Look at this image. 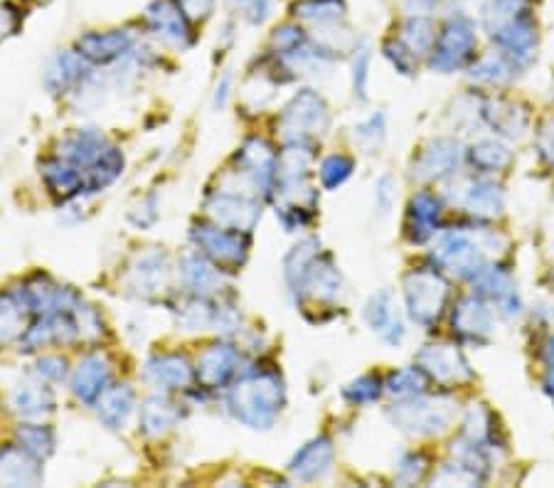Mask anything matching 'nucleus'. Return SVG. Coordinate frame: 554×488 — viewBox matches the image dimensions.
Here are the masks:
<instances>
[{"label": "nucleus", "instance_id": "nucleus-13", "mask_svg": "<svg viewBox=\"0 0 554 488\" xmlns=\"http://www.w3.org/2000/svg\"><path fill=\"white\" fill-rule=\"evenodd\" d=\"M237 173L252 180V185L261 193H269L276 180V153L274 148L261 139H249L237 153Z\"/></svg>", "mask_w": 554, "mask_h": 488}, {"label": "nucleus", "instance_id": "nucleus-48", "mask_svg": "<svg viewBox=\"0 0 554 488\" xmlns=\"http://www.w3.org/2000/svg\"><path fill=\"white\" fill-rule=\"evenodd\" d=\"M367 70H370V52L362 47V50L355 55L353 62V87H355V97H360L362 102L367 99Z\"/></svg>", "mask_w": 554, "mask_h": 488}, {"label": "nucleus", "instance_id": "nucleus-20", "mask_svg": "<svg viewBox=\"0 0 554 488\" xmlns=\"http://www.w3.org/2000/svg\"><path fill=\"white\" fill-rule=\"evenodd\" d=\"M458 163H461V148H458L456 141H431L422 151V156L417 158V163H414V175L422 180H439L456 173Z\"/></svg>", "mask_w": 554, "mask_h": 488}, {"label": "nucleus", "instance_id": "nucleus-43", "mask_svg": "<svg viewBox=\"0 0 554 488\" xmlns=\"http://www.w3.org/2000/svg\"><path fill=\"white\" fill-rule=\"evenodd\" d=\"M271 42H274L276 52H279L281 57H289V55H294L296 50H301L308 40H306V35H303L301 28H296V25H284V28L274 30Z\"/></svg>", "mask_w": 554, "mask_h": 488}, {"label": "nucleus", "instance_id": "nucleus-15", "mask_svg": "<svg viewBox=\"0 0 554 488\" xmlns=\"http://www.w3.org/2000/svg\"><path fill=\"white\" fill-rule=\"evenodd\" d=\"M146 380L158 390H185L193 385L195 373L190 368L188 358L178 353H163L153 355L143 370Z\"/></svg>", "mask_w": 554, "mask_h": 488}, {"label": "nucleus", "instance_id": "nucleus-5", "mask_svg": "<svg viewBox=\"0 0 554 488\" xmlns=\"http://www.w3.org/2000/svg\"><path fill=\"white\" fill-rule=\"evenodd\" d=\"M476 50V25L466 15H454L436 37L434 50H431V70L454 72L468 65Z\"/></svg>", "mask_w": 554, "mask_h": 488}, {"label": "nucleus", "instance_id": "nucleus-36", "mask_svg": "<svg viewBox=\"0 0 554 488\" xmlns=\"http://www.w3.org/2000/svg\"><path fill=\"white\" fill-rule=\"evenodd\" d=\"M399 40H402L417 57L426 55V52L434 50V42H436L434 23H431L429 18H424V15H412V18L402 25V35H399Z\"/></svg>", "mask_w": 554, "mask_h": 488}, {"label": "nucleus", "instance_id": "nucleus-25", "mask_svg": "<svg viewBox=\"0 0 554 488\" xmlns=\"http://www.w3.org/2000/svg\"><path fill=\"white\" fill-rule=\"evenodd\" d=\"M42 178H45L50 193L60 200H72L87 190L82 168L65 161V158H52V161L42 163Z\"/></svg>", "mask_w": 554, "mask_h": 488}, {"label": "nucleus", "instance_id": "nucleus-14", "mask_svg": "<svg viewBox=\"0 0 554 488\" xmlns=\"http://www.w3.org/2000/svg\"><path fill=\"white\" fill-rule=\"evenodd\" d=\"M441 220V200L429 190L414 195L409 200L407 208V222H404V232H407L409 242L424 244L439 232Z\"/></svg>", "mask_w": 554, "mask_h": 488}, {"label": "nucleus", "instance_id": "nucleus-30", "mask_svg": "<svg viewBox=\"0 0 554 488\" xmlns=\"http://www.w3.org/2000/svg\"><path fill=\"white\" fill-rule=\"evenodd\" d=\"M180 272H183V281L190 291H195L197 296H212L222 289L225 279H222L220 269L215 264L207 262L200 254H188L180 264Z\"/></svg>", "mask_w": 554, "mask_h": 488}, {"label": "nucleus", "instance_id": "nucleus-46", "mask_svg": "<svg viewBox=\"0 0 554 488\" xmlns=\"http://www.w3.org/2000/svg\"><path fill=\"white\" fill-rule=\"evenodd\" d=\"M355 139H358L362 146L375 148L377 143L385 139V116L382 114L370 116L365 124H360L358 129H355Z\"/></svg>", "mask_w": 554, "mask_h": 488}, {"label": "nucleus", "instance_id": "nucleus-53", "mask_svg": "<svg viewBox=\"0 0 554 488\" xmlns=\"http://www.w3.org/2000/svg\"><path fill=\"white\" fill-rule=\"evenodd\" d=\"M390 185H392L390 178H382L380 183H377V208H380V212H390V200H392Z\"/></svg>", "mask_w": 554, "mask_h": 488}, {"label": "nucleus", "instance_id": "nucleus-23", "mask_svg": "<svg viewBox=\"0 0 554 488\" xmlns=\"http://www.w3.org/2000/svg\"><path fill=\"white\" fill-rule=\"evenodd\" d=\"M129 286L141 296H156L168 286V259L163 252H146L133 262Z\"/></svg>", "mask_w": 554, "mask_h": 488}, {"label": "nucleus", "instance_id": "nucleus-7", "mask_svg": "<svg viewBox=\"0 0 554 488\" xmlns=\"http://www.w3.org/2000/svg\"><path fill=\"white\" fill-rule=\"evenodd\" d=\"M190 237H193L195 247L215 264L239 267L247 259V232L229 230V227H222L215 222V225H195Z\"/></svg>", "mask_w": 554, "mask_h": 488}, {"label": "nucleus", "instance_id": "nucleus-33", "mask_svg": "<svg viewBox=\"0 0 554 488\" xmlns=\"http://www.w3.org/2000/svg\"><path fill=\"white\" fill-rule=\"evenodd\" d=\"M180 410L178 405L168 402L165 397H151V400L143 402L141 407V429L148 437H161V434L170 432V429L178 424Z\"/></svg>", "mask_w": 554, "mask_h": 488}, {"label": "nucleus", "instance_id": "nucleus-54", "mask_svg": "<svg viewBox=\"0 0 554 488\" xmlns=\"http://www.w3.org/2000/svg\"><path fill=\"white\" fill-rule=\"evenodd\" d=\"M412 3H417L422 10H434V8H441V5H446L449 0H412Z\"/></svg>", "mask_w": 554, "mask_h": 488}, {"label": "nucleus", "instance_id": "nucleus-55", "mask_svg": "<svg viewBox=\"0 0 554 488\" xmlns=\"http://www.w3.org/2000/svg\"><path fill=\"white\" fill-rule=\"evenodd\" d=\"M545 392H547V395H550V400H552V405H554V363H552L550 373H547V378H545Z\"/></svg>", "mask_w": 554, "mask_h": 488}, {"label": "nucleus", "instance_id": "nucleus-47", "mask_svg": "<svg viewBox=\"0 0 554 488\" xmlns=\"http://www.w3.org/2000/svg\"><path fill=\"white\" fill-rule=\"evenodd\" d=\"M232 3L237 8V13L252 25L264 23L271 15V0H232Z\"/></svg>", "mask_w": 554, "mask_h": 488}, {"label": "nucleus", "instance_id": "nucleus-39", "mask_svg": "<svg viewBox=\"0 0 554 488\" xmlns=\"http://www.w3.org/2000/svg\"><path fill=\"white\" fill-rule=\"evenodd\" d=\"M20 447L28 454H33L35 459H47L55 452V432L50 427H42V424H25L18 432Z\"/></svg>", "mask_w": 554, "mask_h": 488}, {"label": "nucleus", "instance_id": "nucleus-19", "mask_svg": "<svg viewBox=\"0 0 554 488\" xmlns=\"http://www.w3.org/2000/svg\"><path fill=\"white\" fill-rule=\"evenodd\" d=\"M133 47V37L126 30H109V33H87L79 37L77 50L84 60L97 62V65H109V62L121 60L129 55Z\"/></svg>", "mask_w": 554, "mask_h": 488}, {"label": "nucleus", "instance_id": "nucleus-51", "mask_svg": "<svg viewBox=\"0 0 554 488\" xmlns=\"http://www.w3.org/2000/svg\"><path fill=\"white\" fill-rule=\"evenodd\" d=\"M473 79H481V82H490V84L500 82V79H503V65L495 60L481 62L478 67H473Z\"/></svg>", "mask_w": 554, "mask_h": 488}, {"label": "nucleus", "instance_id": "nucleus-9", "mask_svg": "<svg viewBox=\"0 0 554 488\" xmlns=\"http://www.w3.org/2000/svg\"><path fill=\"white\" fill-rule=\"evenodd\" d=\"M490 35H493V40L500 45L503 55L513 62V67H527L535 60L537 30L525 10H520L513 18L505 20V23L498 25Z\"/></svg>", "mask_w": 554, "mask_h": 488}, {"label": "nucleus", "instance_id": "nucleus-57", "mask_svg": "<svg viewBox=\"0 0 554 488\" xmlns=\"http://www.w3.org/2000/svg\"><path fill=\"white\" fill-rule=\"evenodd\" d=\"M547 355H550V358H554V336H552L550 346H547Z\"/></svg>", "mask_w": 554, "mask_h": 488}, {"label": "nucleus", "instance_id": "nucleus-56", "mask_svg": "<svg viewBox=\"0 0 554 488\" xmlns=\"http://www.w3.org/2000/svg\"><path fill=\"white\" fill-rule=\"evenodd\" d=\"M227 87H229V79H225V82H222V87H217V99H215L217 106H225V102H227Z\"/></svg>", "mask_w": 554, "mask_h": 488}, {"label": "nucleus", "instance_id": "nucleus-12", "mask_svg": "<svg viewBox=\"0 0 554 488\" xmlns=\"http://www.w3.org/2000/svg\"><path fill=\"white\" fill-rule=\"evenodd\" d=\"M146 23L161 40L185 47L193 42L190 18L183 13L178 0H153L146 10Z\"/></svg>", "mask_w": 554, "mask_h": 488}, {"label": "nucleus", "instance_id": "nucleus-31", "mask_svg": "<svg viewBox=\"0 0 554 488\" xmlns=\"http://www.w3.org/2000/svg\"><path fill=\"white\" fill-rule=\"evenodd\" d=\"M13 410L28 419L47 417L55 410V395H52V390L42 380L23 383L13 395Z\"/></svg>", "mask_w": 554, "mask_h": 488}, {"label": "nucleus", "instance_id": "nucleus-1", "mask_svg": "<svg viewBox=\"0 0 554 488\" xmlns=\"http://www.w3.org/2000/svg\"><path fill=\"white\" fill-rule=\"evenodd\" d=\"M286 402L284 383L276 373H252L234 385L229 407L234 417L252 429H269Z\"/></svg>", "mask_w": 554, "mask_h": 488}, {"label": "nucleus", "instance_id": "nucleus-32", "mask_svg": "<svg viewBox=\"0 0 554 488\" xmlns=\"http://www.w3.org/2000/svg\"><path fill=\"white\" fill-rule=\"evenodd\" d=\"M481 114L495 134L508 136V139H520L522 131L527 129V114L515 104L488 102Z\"/></svg>", "mask_w": 554, "mask_h": 488}, {"label": "nucleus", "instance_id": "nucleus-26", "mask_svg": "<svg viewBox=\"0 0 554 488\" xmlns=\"http://www.w3.org/2000/svg\"><path fill=\"white\" fill-rule=\"evenodd\" d=\"M133 407H136V392L129 385L106 387L104 395L97 400V415L109 429H124Z\"/></svg>", "mask_w": 554, "mask_h": 488}, {"label": "nucleus", "instance_id": "nucleus-3", "mask_svg": "<svg viewBox=\"0 0 554 488\" xmlns=\"http://www.w3.org/2000/svg\"><path fill=\"white\" fill-rule=\"evenodd\" d=\"M328 124V106L323 102L321 94H316L313 89L298 92L296 97L286 104L284 114H281V131H284L286 141L298 143V146H306L308 141L326 134Z\"/></svg>", "mask_w": 554, "mask_h": 488}, {"label": "nucleus", "instance_id": "nucleus-34", "mask_svg": "<svg viewBox=\"0 0 554 488\" xmlns=\"http://www.w3.org/2000/svg\"><path fill=\"white\" fill-rule=\"evenodd\" d=\"M345 0H298L294 5L296 18L306 23L318 25V28H330L345 20Z\"/></svg>", "mask_w": 554, "mask_h": 488}, {"label": "nucleus", "instance_id": "nucleus-50", "mask_svg": "<svg viewBox=\"0 0 554 488\" xmlns=\"http://www.w3.org/2000/svg\"><path fill=\"white\" fill-rule=\"evenodd\" d=\"M178 5L190 20H202L212 13L215 0H178Z\"/></svg>", "mask_w": 554, "mask_h": 488}, {"label": "nucleus", "instance_id": "nucleus-29", "mask_svg": "<svg viewBox=\"0 0 554 488\" xmlns=\"http://www.w3.org/2000/svg\"><path fill=\"white\" fill-rule=\"evenodd\" d=\"M340 289H343V279H340V272L335 269V264L330 262V257H321L318 254L316 259H313L311 269H308L306 281H303V294H313L316 299L323 301H335L340 296Z\"/></svg>", "mask_w": 554, "mask_h": 488}, {"label": "nucleus", "instance_id": "nucleus-35", "mask_svg": "<svg viewBox=\"0 0 554 488\" xmlns=\"http://www.w3.org/2000/svg\"><path fill=\"white\" fill-rule=\"evenodd\" d=\"M466 208L478 217L503 215V208H505L503 190H500L495 183H490V180L473 183L466 193Z\"/></svg>", "mask_w": 554, "mask_h": 488}, {"label": "nucleus", "instance_id": "nucleus-27", "mask_svg": "<svg viewBox=\"0 0 554 488\" xmlns=\"http://www.w3.org/2000/svg\"><path fill=\"white\" fill-rule=\"evenodd\" d=\"M87 74V62L79 52H60L55 60L47 65L45 87L52 94H65L74 84H79Z\"/></svg>", "mask_w": 554, "mask_h": 488}, {"label": "nucleus", "instance_id": "nucleus-45", "mask_svg": "<svg viewBox=\"0 0 554 488\" xmlns=\"http://www.w3.org/2000/svg\"><path fill=\"white\" fill-rule=\"evenodd\" d=\"M426 471V459L422 454H404L402 459H399L397 471H394V479L399 481V484H414V481H422Z\"/></svg>", "mask_w": 554, "mask_h": 488}, {"label": "nucleus", "instance_id": "nucleus-41", "mask_svg": "<svg viewBox=\"0 0 554 488\" xmlns=\"http://www.w3.org/2000/svg\"><path fill=\"white\" fill-rule=\"evenodd\" d=\"M355 171V161L350 156H343V153H333V156L323 158L321 168H318V175H321V183L326 190H335L340 185L348 183V178Z\"/></svg>", "mask_w": 554, "mask_h": 488}, {"label": "nucleus", "instance_id": "nucleus-21", "mask_svg": "<svg viewBox=\"0 0 554 488\" xmlns=\"http://www.w3.org/2000/svg\"><path fill=\"white\" fill-rule=\"evenodd\" d=\"M473 286H476L481 299H490L493 304H498L508 316L518 314L520 311L518 291H515L513 279H510V274L505 272V269L483 267L481 272L473 277Z\"/></svg>", "mask_w": 554, "mask_h": 488}, {"label": "nucleus", "instance_id": "nucleus-11", "mask_svg": "<svg viewBox=\"0 0 554 488\" xmlns=\"http://www.w3.org/2000/svg\"><path fill=\"white\" fill-rule=\"evenodd\" d=\"M451 326L463 343L481 346V343L490 341V333H493V311L488 309L481 296H468V299L458 301L454 316H451Z\"/></svg>", "mask_w": 554, "mask_h": 488}, {"label": "nucleus", "instance_id": "nucleus-22", "mask_svg": "<svg viewBox=\"0 0 554 488\" xmlns=\"http://www.w3.org/2000/svg\"><path fill=\"white\" fill-rule=\"evenodd\" d=\"M333 442L328 437H318L308 442L301 452L291 459L289 471L298 481H318L328 474L333 466Z\"/></svg>", "mask_w": 554, "mask_h": 488}, {"label": "nucleus", "instance_id": "nucleus-16", "mask_svg": "<svg viewBox=\"0 0 554 488\" xmlns=\"http://www.w3.org/2000/svg\"><path fill=\"white\" fill-rule=\"evenodd\" d=\"M111 380V365L104 355L92 353L84 360H79L77 370L72 375V392L77 400L94 405L106 392Z\"/></svg>", "mask_w": 554, "mask_h": 488}, {"label": "nucleus", "instance_id": "nucleus-37", "mask_svg": "<svg viewBox=\"0 0 554 488\" xmlns=\"http://www.w3.org/2000/svg\"><path fill=\"white\" fill-rule=\"evenodd\" d=\"M468 158H471V166L481 173L505 171V168L513 163V156H510L508 148L500 146V143L495 141L476 143V146L471 148V153H468Z\"/></svg>", "mask_w": 554, "mask_h": 488}, {"label": "nucleus", "instance_id": "nucleus-44", "mask_svg": "<svg viewBox=\"0 0 554 488\" xmlns=\"http://www.w3.org/2000/svg\"><path fill=\"white\" fill-rule=\"evenodd\" d=\"M385 57L392 62L394 70L402 74H414L417 70V55L404 45L402 40H390L385 45Z\"/></svg>", "mask_w": 554, "mask_h": 488}, {"label": "nucleus", "instance_id": "nucleus-38", "mask_svg": "<svg viewBox=\"0 0 554 488\" xmlns=\"http://www.w3.org/2000/svg\"><path fill=\"white\" fill-rule=\"evenodd\" d=\"M3 464L8 466L5 474H8V479L13 484H37L42 479V471L37 469V459L33 454L25 452L23 447L5 452Z\"/></svg>", "mask_w": 554, "mask_h": 488}, {"label": "nucleus", "instance_id": "nucleus-6", "mask_svg": "<svg viewBox=\"0 0 554 488\" xmlns=\"http://www.w3.org/2000/svg\"><path fill=\"white\" fill-rule=\"evenodd\" d=\"M434 259L441 269L461 279H473L486 267V252L481 249V244L473 240V235L463 230L446 232L439 247H436Z\"/></svg>", "mask_w": 554, "mask_h": 488}, {"label": "nucleus", "instance_id": "nucleus-10", "mask_svg": "<svg viewBox=\"0 0 554 488\" xmlns=\"http://www.w3.org/2000/svg\"><path fill=\"white\" fill-rule=\"evenodd\" d=\"M417 365L426 378L436 380L439 385H458L473 378L471 363L456 346H426L417 355Z\"/></svg>", "mask_w": 554, "mask_h": 488}, {"label": "nucleus", "instance_id": "nucleus-52", "mask_svg": "<svg viewBox=\"0 0 554 488\" xmlns=\"http://www.w3.org/2000/svg\"><path fill=\"white\" fill-rule=\"evenodd\" d=\"M540 148L542 153H545L547 158H550V163L554 166V116L545 124V129H542L540 136Z\"/></svg>", "mask_w": 554, "mask_h": 488}, {"label": "nucleus", "instance_id": "nucleus-42", "mask_svg": "<svg viewBox=\"0 0 554 488\" xmlns=\"http://www.w3.org/2000/svg\"><path fill=\"white\" fill-rule=\"evenodd\" d=\"M345 400L353 402V405H370V402H377L382 395V380L377 375H362V378L355 380L345 387Z\"/></svg>", "mask_w": 554, "mask_h": 488}, {"label": "nucleus", "instance_id": "nucleus-49", "mask_svg": "<svg viewBox=\"0 0 554 488\" xmlns=\"http://www.w3.org/2000/svg\"><path fill=\"white\" fill-rule=\"evenodd\" d=\"M37 375L42 380L57 383V380H62L67 375V363L62 358H42L40 365H37Z\"/></svg>", "mask_w": 554, "mask_h": 488}, {"label": "nucleus", "instance_id": "nucleus-8", "mask_svg": "<svg viewBox=\"0 0 554 488\" xmlns=\"http://www.w3.org/2000/svg\"><path fill=\"white\" fill-rule=\"evenodd\" d=\"M207 215L217 225L229 227V230L249 232L259 222L261 208L252 195L234 193L232 188H220L207 198Z\"/></svg>", "mask_w": 554, "mask_h": 488}, {"label": "nucleus", "instance_id": "nucleus-2", "mask_svg": "<svg viewBox=\"0 0 554 488\" xmlns=\"http://www.w3.org/2000/svg\"><path fill=\"white\" fill-rule=\"evenodd\" d=\"M449 281L436 269H414L404 279V301L414 323L419 326H434L449 304Z\"/></svg>", "mask_w": 554, "mask_h": 488}, {"label": "nucleus", "instance_id": "nucleus-4", "mask_svg": "<svg viewBox=\"0 0 554 488\" xmlns=\"http://www.w3.org/2000/svg\"><path fill=\"white\" fill-rule=\"evenodd\" d=\"M390 417L404 432L419 434V437H431V434H441L451 427V422H454V405L446 400L414 395L399 402V405H394L390 410Z\"/></svg>", "mask_w": 554, "mask_h": 488}, {"label": "nucleus", "instance_id": "nucleus-17", "mask_svg": "<svg viewBox=\"0 0 554 488\" xmlns=\"http://www.w3.org/2000/svg\"><path fill=\"white\" fill-rule=\"evenodd\" d=\"M239 368V350L229 343H217L210 346L197 360L195 378L205 387H222L234 378Z\"/></svg>", "mask_w": 554, "mask_h": 488}, {"label": "nucleus", "instance_id": "nucleus-28", "mask_svg": "<svg viewBox=\"0 0 554 488\" xmlns=\"http://www.w3.org/2000/svg\"><path fill=\"white\" fill-rule=\"evenodd\" d=\"M33 314L28 294H8L0 299V343H10L28 333V316Z\"/></svg>", "mask_w": 554, "mask_h": 488}, {"label": "nucleus", "instance_id": "nucleus-18", "mask_svg": "<svg viewBox=\"0 0 554 488\" xmlns=\"http://www.w3.org/2000/svg\"><path fill=\"white\" fill-rule=\"evenodd\" d=\"M111 148V143L106 141L104 134H99L97 129H82L69 134L65 141H60V158L74 163L77 168H82V173L87 175L89 168L104 156ZM87 183V180H84ZM87 193V190H84Z\"/></svg>", "mask_w": 554, "mask_h": 488}, {"label": "nucleus", "instance_id": "nucleus-24", "mask_svg": "<svg viewBox=\"0 0 554 488\" xmlns=\"http://www.w3.org/2000/svg\"><path fill=\"white\" fill-rule=\"evenodd\" d=\"M365 318L370 323V328L375 333H380V338L390 346H399L404 338V326L399 321L397 311H394V301L390 291H380V294L372 296L367 301L365 309Z\"/></svg>", "mask_w": 554, "mask_h": 488}, {"label": "nucleus", "instance_id": "nucleus-40", "mask_svg": "<svg viewBox=\"0 0 554 488\" xmlns=\"http://www.w3.org/2000/svg\"><path fill=\"white\" fill-rule=\"evenodd\" d=\"M426 385H429V378H426V373L419 368V365H414V368H404V370H397V373H392L390 380H387L385 390L394 397H414V395H424Z\"/></svg>", "mask_w": 554, "mask_h": 488}]
</instances>
